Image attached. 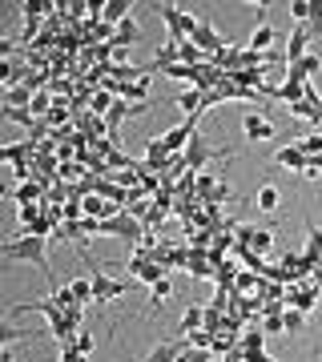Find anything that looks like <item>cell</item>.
I'll list each match as a JSON object with an SVG mask.
<instances>
[{
	"instance_id": "6da1fadb",
	"label": "cell",
	"mask_w": 322,
	"mask_h": 362,
	"mask_svg": "<svg viewBox=\"0 0 322 362\" xmlns=\"http://www.w3.org/2000/svg\"><path fill=\"white\" fill-rule=\"evenodd\" d=\"M0 258L8 262V266H16V262L40 266V274H45V278H49V286H52V270H49V250H45V238L16 233V238H8V242L0 246ZM52 290H57V286H52Z\"/></svg>"
},
{
	"instance_id": "7a4b0ae2",
	"label": "cell",
	"mask_w": 322,
	"mask_h": 362,
	"mask_svg": "<svg viewBox=\"0 0 322 362\" xmlns=\"http://www.w3.org/2000/svg\"><path fill=\"white\" fill-rule=\"evenodd\" d=\"M154 8H157V16L166 21V40L169 45H185V40L197 33V25H202L193 13H181L178 4H154Z\"/></svg>"
},
{
	"instance_id": "3957f363",
	"label": "cell",
	"mask_w": 322,
	"mask_h": 362,
	"mask_svg": "<svg viewBox=\"0 0 322 362\" xmlns=\"http://www.w3.org/2000/svg\"><path fill=\"white\" fill-rule=\"evenodd\" d=\"M230 161L234 157V149H209V141L202 137V133H193V141H190V149H185V161H190V169L197 173V169H206L209 161Z\"/></svg>"
},
{
	"instance_id": "277c9868",
	"label": "cell",
	"mask_w": 322,
	"mask_h": 362,
	"mask_svg": "<svg viewBox=\"0 0 322 362\" xmlns=\"http://www.w3.org/2000/svg\"><path fill=\"white\" fill-rule=\"evenodd\" d=\"M89 266H93V302H97V306H105V302H117V298L129 290V282H117V278H109L105 270H97L101 262H89Z\"/></svg>"
},
{
	"instance_id": "5b68a950",
	"label": "cell",
	"mask_w": 322,
	"mask_h": 362,
	"mask_svg": "<svg viewBox=\"0 0 322 362\" xmlns=\"http://www.w3.org/2000/svg\"><path fill=\"white\" fill-rule=\"evenodd\" d=\"M190 40H193V45H197L202 52H206V57H218L222 49H230V40L222 37V33L209 25V21H202V25H197V33H193Z\"/></svg>"
},
{
	"instance_id": "8992f818",
	"label": "cell",
	"mask_w": 322,
	"mask_h": 362,
	"mask_svg": "<svg viewBox=\"0 0 322 362\" xmlns=\"http://www.w3.org/2000/svg\"><path fill=\"white\" fill-rule=\"evenodd\" d=\"M242 133H246V141H274V137H278V129H274L262 113H246L242 117Z\"/></svg>"
},
{
	"instance_id": "52a82bcc",
	"label": "cell",
	"mask_w": 322,
	"mask_h": 362,
	"mask_svg": "<svg viewBox=\"0 0 322 362\" xmlns=\"http://www.w3.org/2000/svg\"><path fill=\"white\" fill-rule=\"evenodd\" d=\"M185 350H190V338H173V342H157L154 350H149V354H145L142 362H181V354H185Z\"/></svg>"
},
{
	"instance_id": "ba28073f",
	"label": "cell",
	"mask_w": 322,
	"mask_h": 362,
	"mask_svg": "<svg viewBox=\"0 0 322 362\" xmlns=\"http://www.w3.org/2000/svg\"><path fill=\"white\" fill-rule=\"evenodd\" d=\"M310 28L306 25H294V33H290V40H286V61H290V65H294V61H302V57H306L310 52Z\"/></svg>"
},
{
	"instance_id": "9c48e42d",
	"label": "cell",
	"mask_w": 322,
	"mask_h": 362,
	"mask_svg": "<svg viewBox=\"0 0 322 362\" xmlns=\"http://www.w3.org/2000/svg\"><path fill=\"white\" fill-rule=\"evenodd\" d=\"M169 157H173V153L161 145V137H149V141H145V165L154 169V173H166Z\"/></svg>"
},
{
	"instance_id": "30bf717a",
	"label": "cell",
	"mask_w": 322,
	"mask_h": 362,
	"mask_svg": "<svg viewBox=\"0 0 322 362\" xmlns=\"http://www.w3.org/2000/svg\"><path fill=\"white\" fill-rule=\"evenodd\" d=\"M274 165H286V169H298V173H302V169L310 165V157L298 149V141H290V145H282V149L274 153Z\"/></svg>"
},
{
	"instance_id": "8fae6325",
	"label": "cell",
	"mask_w": 322,
	"mask_h": 362,
	"mask_svg": "<svg viewBox=\"0 0 322 362\" xmlns=\"http://www.w3.org/2000/svg\"><path fill=\"white\" fill-rule=\"evenodd\" d=\"M33 97H37V93L28 89V85H16V89H0V105H4V109H28V105H33Z\"/></svg>"
},
{
	"instance_id": "7c38bea8",
	"label": "cell",
	"mask_w": 322,
	"mask_h": 362,
	"mask_svg": "<svg viewBox=\"0 0 322 362\" xmlns=\"http://www.w3.org/2000/svg\"><path fill=\"white\" fill-rule=\"evenodd\" d=\"M318 69H322V57L318 52H306L302 61H294V65L286 69V77L290 81H310V73H318Z\"/></svg>"
},
{
	"instance_id": "4fadbf2b",
	"label": "cell",
	"mask_w": 322,
	"mask_h": 362,
	"mask_svg": "<svg viewBox=\"0 0 322 362\" xmlns=\"http://www.w3.org/2000/svg\"><path fill=\"white\" fill-rule=\"evenodd\" d=\"M278 40H282V37H278V33H274L270 25H258L246 49H254V52H274V45H278Z\"/></svg>"
},
{
	"instance_id": "5bb4252c",
	"label": "cell",
	"mask_w": 322,
	"mask_h": 362,
	"mask_svg": "<svg viewBox=\"0 0 322 362\" xmlns=\"http://www.w3.org/2000/svg\"><path fill=\"white\" fill-rule=\"evenodd\" d=\"M129 16H133V4H129V0H105V13H101V21L105 25H121V21H129Z\"/></svg>"
},
{
	"instance_id": "9a60e30c",
	"label": "cell",
	"mask_w": 322,
	"mask_h": 362,
	"mask_svg": "<svg viewBox=\"0 0 322 362\" xmlns=\"http://www.w3.org/2000/svg\"><path fill=\"white\" fill-rule=\"evenodd\" d=\"M206 326V306H185V314H181V338H190L193 330H202Z\"/></svg>"
},
{
	"instance_id": "2e32d148",
	"label": "cell",
	"mask_w": 322,
	"mask_h": 362,
	"mask_svg": "<svg viewBox=\"0 0 322 362\" xmlns=\"http://www.w3.org/2000/svg\"><path fill=\"white\" fill-rule=\"evenodd\" d=\"M185 270L193 278H214V262H209L206 250H190V262H185Z\"/></svg>"
},
{
	"instance_id": "e0dca14e",
	"label": "cell",
	"mask_w": 322,
	"mask_h": 362,
	"mask_svg": "<svg viewBox=\"0 0 322 362\" xmlns=\"http://www.w3.org/2000/svg\"><path fill=\"white\" fill-rule=\"evenodd\" d=\"M137 40H142V25H137V21H133V16H129V21H121V25H117V49H129V45H137Z\"/></svg>"
},
{
	"instance_id": "ac0fdd59",
	"label": "cell",
	"mask_w": 322,
	"mask_h": 362,
	"mask_svg": "<svg viewBox=\"0 0 322 362\" xmlns=\"http://www.w3.org/2000/svg\"><path fill=\"white\" fill-rule=\"evenodd\" d=\"M202 101H206V93H197V89H185V93L178 97V109H185L190 117H197V121H202V113H206V109H202Z\"/></svg>"
},
{
	"instance_id": "d6986e66",
	"label": "cell",
	"mask_w": 322,
	"mask_h": 362,
	"mask_svg": "<svg viewBox=\"0 0 322 362\" xmlns=\"http://www.w3.org/2000/svg\"><path fill=\"white\" fill-rule=\"evenodd\" d=\"M117 105V93H109V89H97L89 97V113H97V117H109V109Z\"/></svg>"
},
{
	"instance_id": "ffe728a7",
	"label": "cell",
	"mask_w": 322,
	"mask_h": 362,
	"mask_svg": "<svg viewBox=\"0 0 322 362\" xmlns=\"http://www.w3.org/2000/svg\"><path fill=\"white\" fill-rule=\"evenodd\" d=\"M169 298H173V282H169V278H161L157 286H149V310H161Z\"/></svg>"
},
{
	"instance_id": "44dd1931",
	"label": "cell",
	"mask_w": 322,
	"mask_h": 362,
	"mask_svg": "<svg viewBox=\"0 0 322 362\" xmlns=\"http://www.w3.org/2000/svg\"><path fill=\"white\" fill-rule=\"evenodd\" d=\"M278 206H282V194H278V185H262V189H258V209H262V214H274Z\"/></svg>"
},
{
	"instance_id": "7402d4cb",
	"label": "cell",
	"mask_w": 322,
	"mask_h": 362,
	"mask_svg": "<svg viewBox=\"0 0 322 362\" xmlns=\"http://www.w3.org/2000/svg\"><path fill=\"white\" fill-rule=\"evenodd\" d=\"M250 250H254V254H262V258H270V254H274V230H254Z\"/></svg>"
},
{
	"instance_id": "603a6c76",
	"label": "cell",
	"mask_w": 322,
	"mask_h": 362,
	"mask_svg": "<svg viewBox=\"0 0 322 362\" xmlns=\"http://www.w3.org/2000/svg\"><path fill=\"white\" fill-rule=\"evenodd\" d=\"M306 258L322 262V230L314 221H306Z\"/></svg>"
},
{
	"instance_id": "cb8c5ba5",
	"label": "cell",
	"mask_w": 322,
	"mask_h": 362,
	"mask_svg": "<svg viewBox=\"0 0 322 362\" xmlns=\"http://www.w3.org/2000/svg\"><path fill=\"white\" fill-rule=\"evenodd\" d=\"M121 101L149 105V81H137V85H125V89H121Z\"/></svg>"
},
{
	"instance_id": "d4e9b609",
	"label": "cell",
	"mask_w": 322,
	"mask_h": 362,
	"mask_svg": "<svg viewBox=\"0 0 322 362\" xmlns=\"http://www.w3.org/2000/svg\"><path fill=\"white\" fill-rule=\"evenodd\" d=\"M0 117H4V121H16V125H28V129L37 125V117L28 113V109H4V105H0Z\"/></svg>"
},
{
	"instance_id": "484cf974",
	"label": "cell",
	"mask_w": 322,
	"mask_h": 362,
	"mask_svg": "<svg viewBox=\"0 0 322 362\" xmlns=\"http://www.w3.org/2000/svg\"><path fill=\"white\" fill-rule=\"evenodd\" d=\"M69 290L77 294L81 306H89V302H93V278H77V282H69Z\"/></svg>"
},
{
	"instance_id": "4316f807",
	"label": "cell",
	"mask_w": 322,
	"mask_h": 362,
	"mask_svg": "<svg viewBox=\"0 0 322 362\" xmlns=\"http://www.w3.org/2000/svg\"><path fill=\"white\" fill-rule=\"evenodd\" d=\"M282 326H286V334H298V330H306V314H302V310H286L282 314Z\"/></svg>"
},
{
	"instance_id": "83f0119b",
	"label": "cell",
	"mask_w": 322,
	"mask_h": 362,
	"mask_svg": "<svg viewBox=\"0 0 322 362\" xmlns=\"http://www.w3.org/2000/svg\"><path fill=\"white\" fill-rule=\"evenodd\" d=\"M298 149H302L306 157H318V153H322V133H302Z\"/></svg>"
},
{
	"instance_id": "f1b7e54d",
	"label": "cell",
	"mask_w": 322,
	"mask_h": 362,
	"mask_svg": "<svg viewBox=\"0 0 322 362\" xmlns=\"http://www.w3.org/2000/svg\"><path fill=\"white\" fill-rule=\"evenodd\" d=\"M16 338H37V334H28V330H16V326H0V342H4V346H13Z\"/></svg>"
},
{
	"instance_id": "f546056e",
	"label": "cell",
	"mask_w": 322,
	"mask_h": 362,
	"mask_svg": "<svg viewBox=\"0 0 322 362\" xmlns=\"http://www.w3.org/2000/svg\"><path fill=\"white\" fill-rule=\"evenodd\" d=\"M290 16H294L298 25H306L310 21V0H290Z\"/></svg>"
},
{
	"instance_id": "4dcf8cb0",
	"label": "cell",
	"mask_w": 322,
	"mask_h": 362,
	"mask_svg": "<svg viewBox=\"0 0 322 362\" xmlns=\"http://www.w3.org/2000/svg\"><path fill=\"white\" fill-rule=\"evenodd\" d=\"M262 330H266V334H286L282 314H266V318H262Z\"/></svg>"
},
{
	"instance_id": "1f68e13d",
	"label": "cell",
	"mask_w": 322,
	"mask_h": 362,
	"mask_svg": "<svg viewBox=\"0 0 322 362\" xmlns=\"http://www.w3.org/2000/svg\"><path fill=\"white\" fill-rule=\"evenodd\" d=\"M57 362H89V354L77 350V346H61V358H57Z\"/></svg>"
},
{
	"instance_id": "d6a6232c",
	"label": "cell",
	"mask_w": 322,
	"mask_h": 362,
	"mask_svg": "<svg viewBox=\"0 0 322 362\" xmlns=\"http://www.w3.org/2000/svg\"><path fill=\"white\" fill-rule=\"evenodd\" d=\"M209 358H214V350H197V346H190L181 354V362H209Z\"/></svg>"
},
{
	"instance_id": "836d02e7",
	"label": "cell",
	"mask_w": 322,
	"mask_h": 362,
	"mask_svg": "<svg viewBox=\"0 0 322 362\" xmlns=\"http://www.w3.org/2000/svg\"><path fill=\"white\" fill-rule=\"evenodd\" d=\"M242 358L246 362H278V358H270L266 350H242Z\"/></svg>"
},
{
	"instance_id": "e575fe53",
	"label": "cell",
	"mask_w": 322,
	"mask_h": 362,
	"mask_svg": "<svg viewBox=\"0 0 322 362\" xmlns=\"http://www.w3.org/2000/svg\"><path fill=\"white\" fill-rule=\"evenodd\" d=\"M77 350L93 354V330H81V334H77Z\"/></svg>"
},
{
	"instance_id": "d590c367",
	"label": "cell",
	"mask_w": 322,
	"mask_h": 362,
	"mask_svg": "<svg viewBox=\"0 0 322 362\" xmlns=\"http://www.w3.org/2000/svg\"><path fill=\"white\" fill-rule=\"evenodd\" d=\"M310 282H314V286H318V290H322V266H318V270H314V274H310Z\"/></svg>"
},
{
	"instance_id": "8d00e7d4",
	"label": "cell",
	"mask_w": 322,
	"mask_h": 362,
	"mask_svg": "<svg viewBox=\"0 0 322 362\" xmlns=\"http://www.w3.org/2000/svg\"><path fill=\"white\" fill-rule=\"evenodd\" d=\"M318 266H322V262H318Z\"/></svg>"
}]
</instances>
